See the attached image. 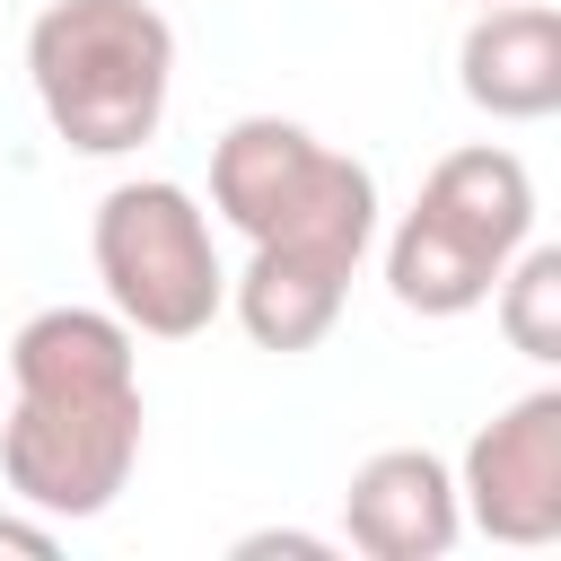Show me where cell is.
<instances>
[{
	"label": "cell",
	"mask_w": 561,
	"mask_h": 561,
	"mask_svg": "<svg viewBox=\"0 0 561 561\" xmlns=\"http://www.w3.org/2000/svg\"><path fill=\"white\" fill-rule=\"evenodd\" d=\"M140 333L114 307H35L9 342L0 482L18 508L70 526L105 517L140 465Z\"/></svg>",
	"instance_id": "1"
},
{
	"label": "cell",
	"mask_w": 561,
	"mask_h": 561,
	"mask_svg": "<svg viewBox=\"0 0 561 561\" xmlns=\"http://www.w3.org/2000/svg\"><path fill=\"white\" fill-rule=\"evenodd\" d=\"M26 88L61 149L131 158L175 96V26L149 0H53L26 26Z\"/></svg>",
	"instance_id": "2"
},
{
	"label": "cell",
	"mask_w": 561,
	"mask_h": 561,
	"mask_svg": "<svg viewBox=\"0 0 561 561\" xmlns=\"http://www.w3.org/2000/svg\"><path fill=\"white\" fill-rule=\"evenodd\" d=\"M210 210L245 245L316 254L333 272H359L377 245V175L289 114H237L210 140Z\"/></svg>",
	"instance_id": "3"
},
{
	"label": "cell",
	"mask_w": 561,
	"mask_h": 561,
	"mask_svg": "<svg viewBox=\"0 0 561 561\" xmlns=\"http://www.w3.org/2000/svg\"><path fill=\"white\" fill-rule=\"evenodd\" d=\"M526 237H535L526 158L500 149V140L447 149L421 175V193L394 219V237H386V289L412 316H473Z\"/></svg>",
	"instance_id": "4"
},
{
	"label": "cell",
	"mask_w": 561,
	"mask_h": 561,
	"mask_svg": "<svg viewBox=\"0 0 561 561\" xmlns=\"http://www.w3.org/2000/svg\"><path fill=\"white\" fill-rule=\"evenodd\" d=\"M88 254H96V280H105V307L149 333V342H193L210 333V316L228 307V272H219V245H210V210L167 184V175H131L96 202V228H88Z\"/></svg>",
	"instance_id": "5"
},
{
	"label": "cell",
	"mask_w": 561,
	"mask_h": 561,
	"mask_svg": "<svg viewBox=\"0 0 561 561\" xmlns=\"http://www.w3.org/2000/svg\"><path fill=\"white\" fill-rule=\"evenodd\" d=\"M456 500H465V526H482L491 543L526 552L561 535V386H526L465 438Z\"/></svg>",
	"instance_id": "6"
},
{
	"label": "cell",
	"mask_w": 561,
	"mask_h": 561,
	"mask_svg": "<svg viewBox=\"0 0 561 561\" xmlns=\"http://www.w3.org/2000/svg\"><path fill=\"white\" fill-rule=\"evenodd\" d=\"M342 535L368 561H447L465 535L456 465L430 447H377L342 491Z\"/></svg>",
	"instance_id": "7"
},
{
	"label": "cell",
	"mask_w": 561,
	"mask_h": 561,
	"mask_svg": "<svg viewBox=\"0 0 561 561\" xmlns=\"http://www.w3.org/2000/svg\"><path fill=\"white\" fill-rule=\"evenodd\" d=\"M456 88L491 123L561 114V9L552 0H491L456 44Z\"/></svg>",
	"instance_id": "8"
},
{
	"label": "cell",
	"mask_w": 561,
	"mask_h": 561,
	"mask_svg": "<svg viewBox=\"0 0 561 561\" xmlns=\"http://www.w3.org/2000/svg\"><path fill=\"white\" fill-rule=\"evenodd\" d=\"M342 298H351V272L316 263V254H280V245H254L245 272L228 280V307L237 324L254 333V351H316L333 324H342Z\"/></svg>",
	"instance_id": "9"
},
{
	"label": "cell",
	"mask_w": 561,
	"mask_h": 561,
	"mask_svg": "<svg viewBox=\"0 0 561 561\" xmlns=\"http://www.w3.org/2000/svg\"><path fill=\"white\" fill-rule=\"evenodd\" d=\"M482 307L500 316V333H508L517 359L561 368V245H535V237H526V245L508 254V272L491 280Z\"/></svg>",
	"instance_id": "10"
},
{
	"label": "cell",
	"mask_w": 561,
	"mask_h": 561,
	"mask_svg": "<svg viewBox=\"0 0 561 561\" xmlns=\"http://www.w3.org/2000/svg\"><path fill=\"white\" fill-rule=\"evenodd\" d=\"M263 552H289V561H324L333 543H324V535H298V526H289V535H280V526H272V535H237V561H263Z\"/></svg>",
	"instance_id": "11"
},
{
	"label": "cell",
	"mask_w": 561,
	"mask_h": 561,
	"mask_svg": "<svg viewBox=\"0 0 561 561\" xmlns=\"http://www.w3.org/2000/svg\"><path fill=\"white\" fill-rule=\"evenodd\" d=\"M61 535H53V517H0V552H26V561H44Z\"/></svg>",
	"instance_id": "12"
},
{
	"label": "cell",
	"mask_w": 561,
	"mask_h": 561,
	"mask_svg": "<svg viewBox=\"0 0 561 561\" xmlns=\"http://www.w3.org/2000/svg\"><path fill=\"white\" fill-rule=\"evenodd\" d=\"M473 9H491V0H473Z\"/></svg>",
	"instance_id": "13"
}]
</instances>
